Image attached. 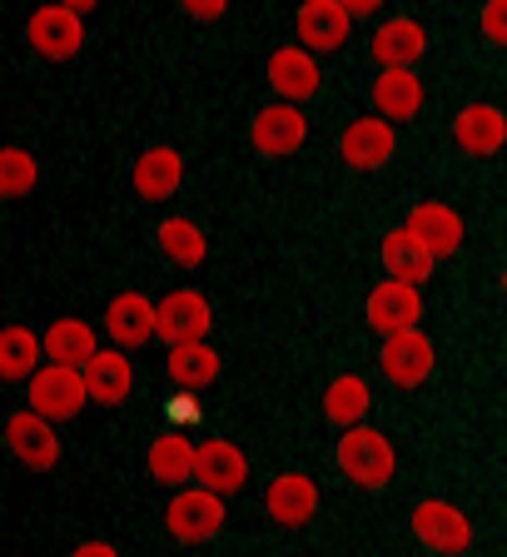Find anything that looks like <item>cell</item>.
Returning a JSON list of instances; mask_svg holds the SVG:
<instances>
[{
	"label": "cell",
	"instance_id": "cell-1",
	"mask_svg": "<svg viewBox=\"0 0 507 557\" xmlns=\"http://www.w3.org/2000/svg\"><path fill=\"white\" fill-rule=\"evenodd\" d=\"M334 453H338L344 478L358 483V487H388L393 473H398V453H393V443L383 438V429H369V423L338 433Z\"/></svg>",
	"mask_w": 507,
	"mask_h": 557
},
{
	"label": "cell",
	"instance_id": "cell-2",
	"mask_svg": "<svg viewBox=\"0 0 507 557\" xmlns=\"http://www.w3.org/2000/svg\"><path fill=\"white\" fill-rule=\"evenodd\" d=\"M25 40H30V50L40 60L65 65V60H75L85 46V15L60 5V0H46V5H35L30 21H25Z\"/></svg>",
	"mask_w": 507,
	"mask_h": 557
},
{
	"label": "cell",
	"instance_id": "cell-3",
	"mask_svg": "<svg viewBox=\"0 0 507 557\" xmlns=\"http://www.w3.org/2000/svg\"><path fill=\"white\" fill-rule=\"evenodd\" d=\"M25 398L40 418L50 423H70V418H81L85 404H90V388H85V373L70 369V363H40L30 383H25Z\"/></svg>",
	"mask_w": 507,
	"mask_h": 557
},
{
	"label": "cell",
	"instance_id": "cell-4",
	"mask_svg": "<svg viewBox=\"0 0 507 557\" xmlns=\"http://www.w3.org/2000/svg\"><path fill=\"white\" fill-rule=\"evenodd\" d=\"M413 537L438 557H462L473 547V518L448 498H423L413 508Z\"/></svg>",
	"mask_w": 507,
	"mask_h": 557
},
{
	"label": "cell",
	"instance_id": "cell-5",
	"mask_svg": "<svg viewBox=\"0 0 507 557\" xmlns=\"http://www.w3.org/2000/svg\"><path fill=\"white\" fill-rule=\"evenodd\" d=\"M304 139H309V120H304V104H294V100H274L249 120V145L264 154V160L299 154Z\"/></svg>",
	"mask_w": 507,
	"mask_h": 557
},
{
	"label": "cell",
	"instance_id": "cell-6",
	"mask_svg": "<svg viewBox=\"0 0 507 557\" xmlns=\"http://www.w3.org/2000/svg\"><path fill=\"white\" fill-rule=\"evenodd\" d=\"M363 319H369V329L379 338L423 329V289H418V284H404V278H383V284L369 289Z\"/></svg>",
	"mask_w": 507,
	"mask_h": 557
},
{
	"label": "cell",
	"instance_id": "cell-7",
	"mask_svg": "<svg viewBox=\"0 0 507 557\" xmlns=\"http://www.w3.org/2000/svg\"><path fill=\"white\" fill-rule=\"evenodd\" d=\"M164 528H170L180 543H205L224 528V498L209 493V487H180L164 508Z\"/></svg>",
	"mask_w": 507,
	"mask_h": 557
},
{
	"label": "cell",
	"instance_id": "cell-8",
	"mask_svg": "<svg viewBox=\"0 0 507 557\" xmlns=\"http://www.w3.org/2000/svg\"><path fill=\"white\" fill-rule=\"evenodd\" d=\"M104 334L115 348H145L150 338H160V299L125 289L104 304Z\"/></svg>",
	"mask_w": 507,
	"mask_h": 557
},
{
	"label": "cell",
	"instance_id": "cell-9",
	"mask_svg": "<svg viewBox=\"0 0 507 557\" xmlns=\"http://www.w3.org/2000/svg\"><path fill=\"white\" fill-rule=\"evenodd\" d=\"M209 329H214V309L199 289H170L160 299V338L170 348L180 344H205Z\"/></svg>",
	"mask_w": 507,
	"mask_h": 557
},
{
	"label": "cell",
	"instance_id": "cell-10",
	"mask_svg": "<svg viewBox=\"0 0 507 557\" xmlns=\"http://www.w3.org/2000/svg\"><path fill=\"white\" fill-rule=\"evenodd\" d=\"M5 448H11L30 473H50V468L60 463L55 429H50V418H40L35 408H21V413L5 418Z\"/></svg>",
	"mask_w": 507,
	"mask_h": 557
},
{
	"label": "cell",
	"instance_id": "cell-11",
	"mask_svg": "<svg viewBox=\"0 0 507 557\" xmlns=\"http://www.w3.org/2000/svg\"><path fill=\"white\" fill-rule=\"evenodd\" d=\"M195 483L220 493V498H234L249 483V458H244L239 443L230 438H205L199 443V463H195Z\"/></svg>",
	"mask_w": 507,
	"mask_h": 557
},
{
	"label": "cell",
	"instance_id": "cell-12",
	"mask_svg": "<svg viewBox=\"0 0 507 557\" xmlns=\"http://www.w3.org/2000/svg\"><path fill=\"white\" fill-rule=\"evenodd\" d=\"M404 230L413 234V239H423V249L433 259H453L462 249V214L453 205H443V199H423V205L408 209Z\"/></svg>",
	"mask_w": 507,
	"mask_h": 557
},
{
	"label": "cell",
	"instance_id": "cell-13",
	"mask_svg": "<svg viewBox=\"0 0 507 557\" xmlns=\"http://www.w3.org/2000/svg\"><path fill=\"white\" fill-rule=\"evenodd\" d=\"M294 35H299L304 50L323 55V50H338L354 35V15L338 0H304L299 15H294Z\"/></svg>",
	"mask_w": 507,
	"mask_h": 557
},
{
	"label": "cell",
	"instance_id": "cell-14",
	"mask_svg": "<svg viewBox=\"0 0 507 557\" xmlns=\"http://www.w3.org/2000/svg\"><path fill=\"white\" fill-rule=\"evenodd\" d=\"M383 379L398 383V388H418V383L433 373V338L423 329H408V334H388L383 338Z\"/></svg>",
	"mask_w": 507,
	"mask_h": 557
},
{
	"label": "cell",
	"instance_id": "cell-15",
	"mask_svg": "<svg viewBox=\"0 0 507 557\" xmlns=\"http://www.w3.org/2000/svg\"><path fill=\"white\" fill-rule=\"evenodd\" d=\"M269 85L279 90V100H313V95L323 90V70L319 60H313V50L304 46H279L274 55H269Z\"/></svg>",
	"mask_w": 507,
	"mask_h": 557
},
{
	"label": "cell",
	"instance_id": "cell-16",
	"mask_svg": "<svg viewBox=\"0 0 507 557\" xmlns=\"http://www.w3.org/2000/svg\"><path fill=\"white\" fill-rule=\"evenodd\" d=\"M393 150H398V135H393V120L383 115H369V120H354V125L344 129V139H338V154H344V164H354V170H383V164L393 160Z\"/></svg>",
	"mask_w": 507,
	"mask_h": 557
},
{
	"label": "cell",
	"instance_id": "cell-17",
	"mask_svg": "<svg viewBox=\"0 0 507 557\" xmlns=\"http://www.w3.org/2000/svg\"><path fill=\"white\" fill-rule=\"evenodd\" d=\"M369 55L379 60V70H413L428 55V30L418 21H408V15H393V21H383L373 30Z\"/></svg>",
	"mask_w": 507,
	"mask_h": 557
},
{
	"label": "cell",
	"instance_id": "cell-18",
	"mask_svg": "<svg viewBox=\"0 0 507 557\" xmlns=\"http://www.w3.org/2000/svg\"><path fill=\"white\" fill-rule=\"evenodd\" d=\"M264 508L279 528H304L319 512V483L309 473H284L264 487Z\"/></svg>",
	"mask_w": 507,
	"mask_h": 557
},
{
	"label": "cell",
	"instance_id": "cell-19",
	"mask_svg": "<svg viewBox=\"0 0 507 557\" xmlns=\"http://www.w3.org/2000/svg\"><path fill=\"white\" fill-rule=\"evenodd\" d=\"M453 139H458L468 154H497L507 145V115L487 100L462 104L458 115H453Z\"/></svg>",
	"mask_w": 507,
	"mask_h": 557
},
{
	"label": "cell",
	"instance_id": "cell-20",
	"mask_svg": "<svg viewBox=\"0 0 507 557\" xmlns=\"http://www.w3.org/2000/svg\"><path fill=\"white\" fill-rule=\"evenodd\" d=\"M85 388H90V404H104V408H120L135 388V369H129L125 348H100L90 363H85Z\"/></svg>",
	"mask_w": 507,
	"mask_h": 557
},
{
	"label": "cell",
	"instance_id": "cell-21",
	"mask_svg": "<svg viewBox=\"0 0 507 557\" xmlns=\"http://www.w3.org/2000/svg\"><path fill=\"white\" fill-rule=\"evenodd\" d=\"M180 180H185V160H180V150H170V145H154V150H145L135 160V170H129V185H135V195L150 199V205L170 199L174 189H180Z\"/></svg>",
	"mask_w": 507,
	"mask_h": 557
},
{
	"label": "cell",
	"instance_id": "cell-22",
	"mask_svg": "<svg viewBox=\"0 0 507 557\" xmlns=\"http://www.w3.org/2000/svg\"><path fill=\"white\" fill-rule=\"evenodd\" d=\"M369 413H373V383L363 379V373H338V379L323 388V418H329L338 433L358 429Z\"/></svg>",
	"mask_w": 507,
	"mask_h": 557
},
{
	"label": "cell",
	"instance_id": "cell-23",
	"mask_svg": "<svg viewBox=\"0 0 507 557\" xmlns=\"http://www.w3.org/2000/svg\"><path fill=\"white\" fill-rule=\"evenodd\" d=\"M369 100L383 120H413L423 110V81H418V70H379Z\"/></svg>",
	"mask_w": 507,
	"mask_h": 557
},
{
	"label": "cell",
	"instance_id": "cell-24",
	"mask_svg": "<svg viewBox=\"0 0 507 557\" xmlns=\"http://www.w3.org/2000/svg\"><path fill=\"white\" fill-rule=\"evenodd\" d=\"M145 463H150V478L164 487H185L189 478H195V463H199V448L185 438V433L164 429L160 438L150 443V453H145Z\"/></svg>",
	"mask_w": 507,
	"mask_h": 557
},
{
	"label": "cell",
	"instance_id": "cell-25",
	"mask_svg": "<svg viewBox=\"0 0 507 557\" xmlns=\"http://www.w3.org/2000/svg\"><path fill=\"white\" fill-rule=\"evenodd\" d=\"M46 363V334H30L25 324L0 329V379L5 383H30Z\"/></svg>",
	"mask_w": 507,
	"mask_h": 557
},
{
	"label": "cell",
	"instance_id": "cell-26",
	"mask_svg": "<svg viewBox=\"0 0 507 557\" xmlns=\"http://www.w3.org/2000/svg\"><path fill=\"white\" fill-rule=\"evenodd\" d=\"M164 373H170L174 388L199 394V388H209V383L220 379V354L209 348V338H205V344H180V348H170Z\"/></svg>",
	"mask_w": 507,
	"mask_h": 557
},
{
	"label": "cell",
	"instance_id": "cell-27",
	"mask_svg": "<svg viewBox=\"0 0 507 557\" xmlns=\"http://www.w3.org/2000/svg\"><path fill=\"white\" fill-rule=\"evenodd\" d=\"M433 264H438V259L428 255L423 239H413L408 230H393L388 239H383V269H388V278H404V284L423 289V278H433Z\"/></svg>",
	"mask_w": 507,
	"mask_h": 557
},
{
	"label": "cell",
	"instance_id": "cell-28",
	"mask_svg": "<svg viewBox=\"0 0 507 557\" xmlns=\"http://www.w3.org/2000/svg\"><path fill=\"white\" fill-rule=\"evenodd\" d=\"M100 354L95 344V329L85 319H55L46 329V359L50 363H70V369H85V363Z\"/></svg>",
	"mask_w": 507,
	"mask_h": 557
},
{
	"label": "cell",
	"instance_id": "cell-29",
	"mask_svg": "<svg viewBox=\"0 0 507 557\" xmlns=\"http://www.w3.org/2000/svg\"><path fill=\"white\" fill-rule=\"evenodd\" d=\"M160 249L174 259L180 269H199L209 255V244H205V230H199L195 220H185V214H174V220L160 224Z\"/></svg>",
	"mask_w": 507,
	"mask_h": 557
},
{
	"label": "cell",
	"instance_id": "cell-30",
	"mask_svg": "<svg viewBox=\"0 0 507 557\" xmlns=\"http://www.w3.org/2000/svg\"><path fill=\"white\" fill-rule=\"evenodd\" d=\"M35 180H40L35 154L21 150V145H5V150H0V195H5V199H25L35 189Z\"/></svg>",
	"mask_w": 507,
	"mask_h": 557
},
{
	"label": "cell",
	"instance_id": "cell-31",
	"mask_svg": "<svg viewBox=\"0 0 507 557\" xmlns=\"http://www.w3.org/2000/svg\"><path fill=\"white\" fill-rule=\"evenodd\" d=\"M478 30H483V40H493V46H507V0H483Z\"/></svg>",
	"mask_w": 507,
	"mask_h": 557
},
{
	"label": "cell",
	"instance_id": "cell-32",
	"mask_svg": "<svg viewBox=\"0 0 507 557\" xmlns=\"http://www.w3.org/2000/svg\"><path fill=\"white\" fill-rule=\"evenodd\" d=\"M185 5V15H195V21H220L224 11H230V0H180Z\"/></svg>",
	"mask_w": 507,
	"mask_h": 557
},
{
	"label": "cell",
	"instance_id": "cell-33",
	"mask_svg": "<svg viewBox=\"0 0 507 557\" xmlns=\"http://www.w3.org/2000/svg\"><path fill=\"white\" fill-rule=\"evenodd\" d=\"M70 557H120V547L115 543H81Z\"/></svg>",
	"mask_w": 507,
	"mask_h": 557
},
{
	"label": "cell",
	"instance_id": "cell-34",
	"mask_svg": "<svg viewBox=\"0 0 507 557\" xmlns=\"http://www.w3.org/2000/svg\"><path fill=\"white\" fill-rule=\"evenodd\" d=\"M338 5H344V11H348V15H354V21H358V15H373V11H379L383 0H338Z\"/></svg>",
	"mask_w": 507,
	"mask_h": 557
},
{
	"label": "cell",
	"instance_id": "cell-35",
	"mask_svg": "<svg viewBox=\"0 0 507 557\" xmlns=\"http://www.w3.org/2000/svg\"><path fill=\"white\" fill-rule=\"evenodd\" d=\"M60 5H70V11H81V15H90L100 0H60Z\"/></svg>",
	"mask_w": 507,
	"mask_h": 557
},
{
	"label": "cell",
	"instance_id": "cell-36",
	"mask_svg": "<svg viewBox=\"0 0 507 557\" xmlns=\"http://www.w3.org/2000/svg\"><path fill=\"white\" fill-rule=\"evenodd\" d=\"M503 294H507V269H503Z\"/></svg>",
	"mask_w": 507,
	"mask_h": 557
}]
</instances>
